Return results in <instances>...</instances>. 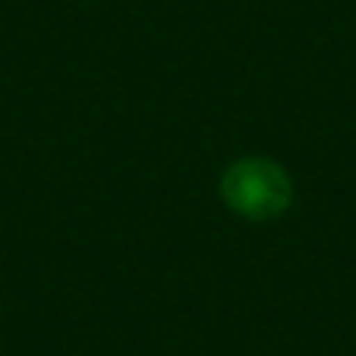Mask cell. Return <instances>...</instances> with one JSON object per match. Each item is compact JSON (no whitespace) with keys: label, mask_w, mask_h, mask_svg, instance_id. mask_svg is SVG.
<instances>
[{"label":"cell","mask_w":356,"mask_h":356,"mask_svg":"<svg viewBox=\"0 0 356 356\" xmlns=\"http://www.w3.org/2000/svg\"><path fill=\"white\" fill-rule=\"evenodd\" d=\"M220 196L238 217L262 224V220L280 217L290 207L293 189H290L286 171L276 161H269V157H241V161H234L224 171Z\"/></svg>","instance_id":"cell-1"}]
</instances>
